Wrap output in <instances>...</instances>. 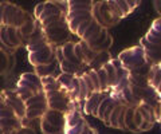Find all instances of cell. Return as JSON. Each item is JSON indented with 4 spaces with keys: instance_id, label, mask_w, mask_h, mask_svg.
Segmentation results:
<instances>
[{
    "instance_id": "cell-1",
    "label": "cell",
    "mask_w": 161,
    "mask_h": 134,
    "mask_svg": "<svg viewBox=\"0 0 161 134\" xmlns=\"http://www.w3.org/2000/svg\"><path fill=\"white\" fill-rule=\"evenodd\" d=\"M92 16L102 28H110L118 24L122 15L115 4V0H103V2H94L92 9Z\"/></svg>"
},
{
    "instance_id": "cell-2",
    "label": "cell",
    "mask_w": 161,
    "mask_h": 134,
    "mask_svg": "<svg viewBox=\"0 0 161 134\" xmlns=\"http://www.w3.org/2000/svg\"><path fill=\"white\" fill-rule=\"evenodd\" d=\"M44 39L48 44H51L53 47H60L63 44H66L70 42L71 38V32L69 29L66 19H60L58 22H54L51 24H48L47 27L42 28Z\"/></svg>"
},
{
    "instance_id": "cell-3",
    "label": "cell",
    "mask_w": 161,
    "mask_h": 134,
    "mask_svg": "<svg viewBox=\"0 0 161 134\" xmlns=\"http://www.w3.org/2000/svg\"><path fill=\"white\" fill-rule=\"evenodd\" d=\"M27 51H28L27 59L34 67L44 66V64H48L54 61H57L55 47H53L47 42H42V43L35 44V46L27 47Z\"/></svg>"
},
{
    "instance_id": "cell-4",
    "label": "cell",
    "mask_w": 161,
    "mask_h": 134,
    "mask_svg": "<svg viewBox=\"0 0 161 134\" xmlns=\"http://www.w3.org/2000/svg\"><path fill=\"white\" fill-rule=\"evenodd\" d=\"M117 59L119 61V63L122 64V67L128 71H133V70H137V68L142 67V66L150 64L147 61L144 48L141 47L140 44L138 46H133V47H129L126 50H124V51H121Z\"/></svg>"
},
{
    "instance_id": "cell-5",
    "label": "cell",
    "mask_w": 161,
    "mask_h": 134,
    "mask_svg": "<svg viewBox=\"0 0 161 134\" xmlns=\"http://www.w3.org/2000/svg\"><path fill=\"white\" fill-rule=\"evenodd\" d=\"M30 13L22 7L16 6L11 2H4L3 8V18H2V27H15L20 28L22 24L27 20Z\"/></svg>"
},
{
    "instance_id": "cell-6",
    "label": "cell",
    "mask_w": 161,
    "mask_h": 134,
    "mask_svg": "<svg viewBox=\"0 0 161 134\" xmlns=\"http://www.w3.org/2000/svg\"><path fill=\"white\" fill-rule=\"evenodd\" d=\"M47 99V107L50 110H57L63 114H66L70 109H74L70 101L69 94L64 90L51 91V93H44Z\"/></svg>"
},
{
    "instance_id": "cell-7",
    "label": "cell",
    "mask_w": 161,
    "mask_h": 134,
    "mask_svg": "<svg viewBox=\"0 0 161 134\" xmlns=\"http://www.w3.org/2000/svg\"><path fill=\"white\" fill-rule=\"evenodd\" d=\"M3 97H4V103H6V106H8L11 109L15 115H16L19 120L24 118V115H26V103L19 98L18 93L15 91V88L14 90H11V88L3 90Z\"/></svg>"
},
{
    "instance_id": "cell-8",
    "label": "cell",
    "mask_w": 161,
    "mask_h": 134,
    "mask_svg": "<svg viewBox=\"0 0 161 134\" xmlns=\"http://www.w3.org/2000/svg\"><path fill=\"white\" fill-rule=\"evenodd\" d=\"M16 87L26 88L27 91L34 94V95L43 93L42 81H40V78L35 72H23L22 75H20V78L18 79Z\"/></svg>"
},
{
    "instance_id": "cell-9",
    "label": "cell",
    "mask_w": 161,
    "mask_h": 134,
    "mask_svg": "<svg viewBox=\"0 0 161 134\" xmlns=\"http://www.w3.org/2000/svg\"><path fill=\"white\" fill-rule=\"evenodd\" d=\"M86 43H87V46L95 52L109 51L110 47L113 46V36L109 34L108 28H102L97 36L93 38L92 40H89Z\"/></svg>"
},
{
    "instance_id": "cell-10",
    "label": "cell",
    "mask_w": 161,
    "mask_h": 134,
    "mask_svg": "<svg viewBox=\"0 0 161 134\" xmlns=\"http://www.w3.org/2000/svg\"><path fill=\"white\" fill-rule=\"evenodd\" d=\"M90 18H93V16H92V12H89V11H73V12H67L64 19H66V22H67L70 32L75 35V32H77L78 27L80 26V23H83L85 20H87Z\"/></svg>"
},
{
    "instance_id": "cell-11",
    "label": "cell",
    "mask_w": 161,
    "mask_h": 134,
    "mask_svg": "<svg viewBox=\"0 0 161 134\" xmlns=\"http://www.w3.org/2000/svg\"><path fill=\"white\" fill-rule=\"evenodd\" d=\"M140 46L144 48L147 61L152 64V66H153V64H160L161 63V46L149 43V42L145 40L144 38H141Z\"/></svg>"
},
{
    "instance_id": "cell-12",
    "label": "cell",
    "mask_w": 161,
    "mask_h": 134,
    "mask_svg": "<svg viewBox=\"0 0 161 134\" xmlns=\"http://www.w3.org/2000/svg\"><path fill=\"white\" fill-rule=\"evenodd\" d=\"M109 93H93L92 95H89L86 102L83 105V114H87V115H93L97 117L98 113V106L99 103L102 102V99L108 95Z\"/></svg>"
},
{
    "instance_id": "cell-13",
    "label": "cell",
    "mask_w": 161,
    "mask_h": 134,
    "mask_svg": "<svg viewBox=\"0 0 161 134\" xmlns=\"http://www.w3.org/2000/svg\"><path fill=\"white\" fill-rule=\"evenodd\" d=\"M42 120L46 121L48 125H51L53 127L59 129V130L64 131V114L63 113L47 109L46 113L42 115Z\"/></svg>"
},
{
    "instance_id": "cell-14",
    "label": "cell",
    "mask_w": 161,
    "mask_h": 134,
    "mask_svg": "<svg viewBox=\"0 0 161 134\" xmlns=\"http://www.w3.org/2000/svg\"><path fill=\"white\" fill-rule=\"evenodd\" d=\"M142 38L152 44L161 46V18H157L152 23V26L148 29V32L145 34V36H142Z\"/></svg>"
},
{
    "instance_id": "cell-15",
    "label": "cell",
    "mask_w": 161,
    "mask_h": 134,
    "mask_svg": "<svg viewBox=\"0 0 161 134\" xmlns=\"http://www.w3.org/2000/svg\"><path fill=\"white\" fill-rule=\"evenodd\" d=\"M137 110L140 111V114L142 115V120L150 122V123H154L157 122V111H156V107L149 102H140L137 105Z\"/></svg>"
},
{
    "instance_id": "cell-16",
    "label": "cell",
    "mask_w": 161,
    "mask_h": 134,
    "mask_svg": "<svg viewBox=\"0 0 161 134\" xmlns=\"http://www.w3.org/2000/svg\"><path fill=\"white\" fill-rule=\"evenodd\" d=\"M35 68V74L39 77V78H44V77H54V78H58V75L60 74L59 70V62L58 61H54L48 64H44V66H38V67H34Z\"/></svg>"
},
{
    "instance_id": "cell-17",
    "label": "cell",
    "mask_w": 161,
    "mask_h": 134,
    "mask_svg": "<svg viewBox=\"0 0 161 134\" xmlns=\"http://www.w3.org/2000/svg\"><path fill=\"white\" fill-rule=\"evenodd\" d=\"M26 103V109H35V110H42L46 111L47 110V99H46V94L40 93L34 95L32 98H30L28 101L24 102Z\"/></svg>"
},
{
    "instance_id": "cell-18",
    "label": "cell",
    "mask_w": 161,
    "mask_h": 134,
    "mask_svg": "<svg viewBox=\"0 0 161 134\" xmlns=\"http://www.w3.org/2000/svg\"><path fill=\"white\" fill-rule=\"evenodd\" d=\"M110 61H112V55H110L109 51L97 52V55H95V58L93 59L92 62H90V64L87 66V68H89V70L97 71V70H99V68H102L105 64L109 63Z\"/></svg>"
},
{
    "instance_id": "cell-19",
    "label": "cell",
    "mask_w": 161,
    "mask_h": 134,
    "mask_svg": "<svg viewBox=\"0 0 161 134\" xmlns=\"http://www.w3.org/2000/svg\"><path fill=\"white\" fill-rule=\"evenodd\" d=\"M36 28H38L36 20L34 19V16H31V15H30V16L27 18V20L22 24V27L18 28L19 32H20V35H22V38H23V44H24V40L31 36L32 34L35 32V29H36Z\"/></svg>"
},
{
    "instance_id": "cell-20",
    "label": "cell",
    "mask_w": 161,
    "mask_h": 134,
    "mask_svg": "<svg viewBox=\"0 0 161 134\" xmlns=\"http://www.w3.org/2000/svg\"><path fill=\"white\" fill-rule=\"evenodd\" d=\"M160 82H161V66L160 64H153L148 74V86L152 88L153 91H156V88L158 87Z\"/></svg>"
},
{
    "instance_id": "cell-21",
    "label": "cell",
    "mask_w": 161,
    "mask_h": 134,
    "mask_svg": "<svg viewBox=\"0 0 161 134\" xmlns=\"http://www.w3.org/2000/svg\"><path fill=\"white\" fill-rule=\"evenodd\" d=\"M69 3V11L67 12H73V11H89L92 12L94 2L92 0H67Z\"/></svg>"
},
{
    "instance_id": "cell-22",
    "label": "cell",
    "mask_w": 161,
    "mask_h": 134,
    "mask_svg": "<svg viewBox=\"0 0 161 134\" xmlns=\"http://www.w3.org/2000/svg\"><path fill=\"white\" fill-rule=\"evenodd\" d=\"M74 46H75V43L71 42V40L67 42L66 44H63V46H60V48H62V54H63V59H64V61H67V62H70V63L78 64V66H83V64L77 59V56H75ZM85 67H86V66H85Z\"/></svg>"
},
{
    "instance_id": "cell-23",
    "label": "cell",
    "mask_w": 161,
    "mask_h": 134,
    "mask_svg": "<svg viewBox=\"0 0 161 134\" xmlns=\"http://www.w3.org/2000/svg\"><path fill=\"white\" fill-rule=\"evenodd\" d=\"M14 55H8L0 50V75H4L12 70L14 67Z\"/></svg>"
},
{
    "instance_id": "cell-24",
    "label": "cell",
    "mask_w": 161,
    "mask_h": 134,
    "mask_svg": "<svg viewBox=\"0 0 161 134\" xmlns=\"http://www.w3.org/2000/svg\"><path fill=\"white\" fill-rule=\"evenodd\" d=\"M105 72H106L108 75V81H109V87H110V91L113 90V88L117 86V82H118V77H117V68H115V66L112 63V61H110L109 63H106L105 66L102 67ZM109 91V93H110Z\"/></svg>"
},
{
    "instance_id": "cell-25",
    "label": "cell",
    "mask_w": 161,
    "mask_h": 134,
    "mask_svg": "<svg viewBox=\"0 0 161 134\" xmlns=\"http://www.w3.org/2000/svg\"><path fill=\"white\" fill-rule=\"evenodd\" d=\"M22 127V122L18 117H9V118H3L0 120V129H3L4 131H12L18 130Z\"/></svg>"
},
{
    "instance_id": "cell-26",
    "label": "cell",
    "mask_w": 161,
    "mask_h": 134,
    "mask_svg": "<svg viewBox=\"0 0 161 134\" xmlns=\"http://www.w3.org/2000/svg\"><path fill=\"white\" fill-rule=\"evenodd\" d=\"M7 35H8V40L11 43V46L18 50L19 47L23 46V38L20 35L19 29L15 27H7Z\"/></svg>"
},
{
    "instance_id": "cell-27",
    "label": "cell",
    "mask_w": 161,
    "mask_h": 134,
    "mask_svg": "<svg viewBox=\"0 0 161 134\" xmlns=\"http://www.w3.org/2000/svg\"><path fill=\"white\" fill-rule=\"evenodd\" d=\"M42 81V87H43V93H51V91H58V90H62V87L58 83L57 78L54 77H44V78H40Z\"/></svg>"
},
{
    "instance_id": "cell-28",
    "label": "cell",
    "mask_w": 161,
    "mask_h": 134,
    "mask_svg": "<svg viewBox=\"0 0 161 134\" xmlns=\"http://www.w3.org/2000/svg\"><path fill=\"white\" fill-rule=\"evenodd\" d=\"M101 29H102V27H101L99 24L93 19L92 23H90V26L87 27L86 31H85V34L82 35V38H80V40H82V42H89V40H92L93 38H95V36H97L98 34L101 32Z\"/></svg>"
},
{
    "instance_id": "cell-29",
    "label": "cell",
    "mask_w": 161,
    "mask_h": 134,
    "mask_svg": "<svg viewBox=\"0 0 161 134\" xmlns=\"http://www.w3.org/2000/svg\"><path fill=\"white\" fill-rule=\"evenodd\" d=\"M79 47H80V51H82L85 64H86V66H89L90 62H92L93 59L95 58V55H97V52L93 51V50L87 46V43H86V42H82V40H79Z\"/></svg>"
},
{
    "instance_id": "cell-30",
    "label": "cell",
    "mask_w": 161,
    "mask_h": 134,
    "mask_svg": "<svg viewBox=\"0 0 161 134\" xmlns=\"http://www.w3.org/2000/svg\"><path fill=\"white\" fill-rule=\"evenodd\" d=\"M87 126H89V123L86 122V120H82L79 123H77V125H74L69 129H64L63 134H80Z\"/></svg>"
},
{
    "instance_id": "cell-31",
    "label": "cell",
    "mask_w": 161,
    "mask_h": 134,
    "mask_svg": "<svg viewBox=\"0 0 161 134\" xmlns=\"http://www.w3.org/2000/svg\"><path fill=\"white\" fill-rule=\"evenodd\" d=\"M122 106H124V105H117V106L114 107V110H113V113H112V114H110V118H109V127H114V129H117L118 115H119L121 110H122Z\"/></svg>"
},
{
    "instance_id": "cell-32",
    "label": "cell",
    "mask_w": 161,
    "mask_h": 134,
    "mask_svg": "<svg viewBox=\"0 0 161 134\" xmlns=\"http://www.w3.org/2000/svg\"><path fill=\"white\" fill-rule=\"evenodd\" d=\"M112 102V97L108 95L105 97L103 99H102V102L99 103V106H98V113H97V118H99V120H102V117H103V113H105V110H106V107L109 106V103Z\"/></svg>"
},
{
    "instance_id": "cell-33",
    "label": "cell",
    "mask_w": 161,
    "mask_h": 134,
    "mask_svg": "<svg viewBox=\"0 0 161 134\" xmlns=\"http://www.w3.org/2000/svg\"><path fill=\"white\" fill-rule=\"evenodd\" d=\"M115 4H117V7H118V9H119L121 15H122V18L128 16L129 13H132V12H133L132 9L129 8L126 0H115Z\"/></svg>"
},
{
    "instance_id": "cell-34",
    "label": "cell",
    "mask_w": 161,
    "mask_h": 134,
    "mask_svg": "<svg viewBox=\"0 0 161 134\" xmlns=\"http://www.w3.org/2000/svg\"><path fill=\"white\" fill-rule=\"evenodd\" d=\"M80 78H82V81L85 82V85H86V87H87L89 95H92V94H93V93H95V88H94V85H93L92 79H90V77H89V74H87V71H86V72H83V74H82V75H80Z\"/></svg>"
},
{
    "instance_id": "cell-35",
    "label": "cell",
    "mask_w": 161,
    "mask_h": 134,
    "mask_svg": "<svg viewBox=\"0 0 161 134\" xmlns=\"http://www.w3.org/2000/svg\"><path fill=\"white\" fill-rule=\"evenodd\" d=\"M92 20H93V18H90V19H87V20H85L83 23H80V26L78 27L77 32H75V35H77L79 39L82 38V35L85 34V31H86V29H87V27L90 26V23H92Z\"/></svg>"
},
{
    "instance_id": "cell-36",
    "label": "cell",
    "mask_w": 161,
    "mask_h": 134,
    "mask_svg": "<svg viewBox=\"0 0 161 134\" xmlns=\"http://www.w3.org/2000/svg\"><path fill=\"white\" fill-rule=\"evenodd\" d=\"M125 111H126V105L122 106V110H121L119 115H118L117 129H121V130H126V129H125Z\"/></svg>"
},
{
    "instance_id": "cell-37",
    "label": "cell",
    "mask_w": 161,
    "mask_h": 134,
    "mask_svg": "<svg viewBox=\"0 0 161 134\" xmlns=\"http://www.w3.org/2000/svg\"><path fill=\"white\" fill-rule=\"evenodd\" d=\"M43 9H44V2H42V3H39V4L35 6V8H34V19H35V20H38V19L40 18Z\"/></svg>"
},
{
    "instance_id": "cell-38",
    "label": "cell",
    "mask_w": 161,
    "mask_h": 134,
    "mask_svg": "<svg viewBox=\"0 0 161 134\" xmlns=\"http://www.w3.org/2000/svg\"><path fill=\"white\" fill-rule=\"evenodd\" d=\"M133 121H134V125L136 126H140L141 125V123H142V115H141V114H140V111L137 110V106H136V110H134V117H133Z\"/></svg>"
},
{
    "instance_id": "cell-39",
    "label": "cell",
    "mask_w": 161,
    "mask_h": 134,
    "mask_svg": "<svg viewBox=\"0 0 161 134\" xmlns=\"http://www.w3.org/2000/svg\"><path fill=\"white\" fill-rule=\"evenodd\" d=\"M153 127V123L147 122V121H142V123L138 126V133H142V131H148Z\"/></svg>"
},
{
    "instance_id": "cell-40",
    "label": "cell",
    "mask_w": 161,
    "mask_h": 134,
    "mask_svg": "<svg viewBox=\"0 0 161 134\" xmlns=\"http://www.w3.org/2000/svg\"><path fill=\"white\" fill-rule=\"evenodd\" d=\"M15 134H36L34 130V127H20L18 130H15Z\"/></svg>"
},
{
    "instance_id": "cell-41",
    "label": "cell",
    "mask_w": 161,
    "mask_h": 134,
    "mask_svg": "<svg viewBox=\"0 0 161 134\" xmlns=\"http://www.w3.org/2000/svg\"><path fill=\"white\" fill-rule=\"evenodd\" d=\"M126 2H128V6H129V8L132 9V11H134V9L140 6L138 0H134V2H133V0H126Z\"/></svg>"
},
{
    "instance_id": "cell-42",
    "label": "cell",
    "mask_w": 161,
    "mask_h": 134,
    "mask_svg": "<svg viewBox=\"0 0 161 134\" xmlns=\"http://www.w3.org/2000/svg\"><path fill=\"white\" fill-rule=\"evenodd\" d=\"M153 7L158 13V18H161V2H153Z\"/></svg>"
},
{
    "instance_id": "cell-43",
    "label": "cell",
    "mask_w": 161,
    "mask_h": 134,
    "mask_svg": "<svg viewBox=\"0 0 161 134\" xmlns=\"http://www.w3.org/2000/svg\"><path fill=\"white\" fill-rule=\"evenodd\" d=\"M3 8H4V2H0V27H2V18H3Z\"/></svg>"
},
{
    "instance_id": "cell-44",
    "label": "cell",
    "mask_w": 161,
    "mask_h": 134,
    "mask_svg": "<svg viewBox=\"0 0 161 134\" xmlns=\"http://www.w3.org/2000/svg\"><path fill=\"white\" fill-rule=\"evenodd\" d=\"M89 134H98V131L95 130L94 127H92V126H90V131H89Z\"/></svg>"
},
{
    "instance_id": "cell-45",
    "label": "cell",
    "mask_w": 161,
    "mask_h": 134,
    "mask_svg": "<svg viewBox=\"0 0 161 134\" xmlns=\"http://www.w3.org/2000/svg\"><path fill=\"white\" fill-rule=\"evenodd\" d=\"M89 131H90V126H87V127L85 129V130H83L82 133H80V134H89Z\"/></svg>"
},
{
    "instance_id": "cell-46",
    "label": "cell",
    "mask_w": 161,
    "mask_h": 134,
    "mask_svg": "<svg viewBox=\"0 0 161 134\" xmlns=\"http://www.w3.org/2000/svg\"><path fill=\"white\" fill-rule=\"evenodd\" d=\"M2 102H4V97H3V93L0 94V103H2Z\"/></svg>"
},
{
    "instance_id": "cell-47",
    "label": "cell",
    "mask_w": 161,
    "mask_h": 134,
    "mask_svg": "<svg viewBox=\"0 0 161 134\" xmlns=\"http://www.w3.org/2000/svg\"><path fill=\"white\" fill-rule=\"evenodd\" d=\"M4 133H6V131H4L3 129H0V134H4Z\"/></svg>"
},
{
    "instance_id": "cell-48",
    "label": "cell",
    "mask_w": 161,
    "mask_h": 134,
    "mask_svg": "<svg viewBox=\"0 0 161 134\" xmlns=\"http://www.w3.org/2000/svg\"><path fill=\"white\" fill-rule=\"evenodd\" d=\"M160 66H161V63H160Z\"/></svg>"
}]
</instances>
